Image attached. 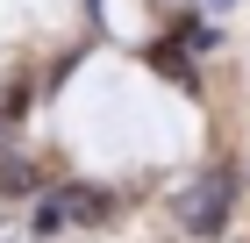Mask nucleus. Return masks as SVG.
<instances>
[{
	"mask_svg": "<svg viewBox=\"0 0 250 243\" xmlns=\"http://www.w3.org/2000/svg\"><path fill=\"white\" fill-rule=\"evenodd\" d=\"M229 207H236V172H229V165H214V172H200V179L179 193V222H186L193 236H222Z\"/></svg>",
	"mask_w": 250,
	"mask_h": 243,
	"instance_id": "obj_1",
	"label": "nucleus"
},
{
	"mask_svg": "<svg viewBox=\"0 0 250 243\" xmlns=\"http://www.w3.org/2000/svg\"><path fill=\"white\" fill-rule=\"evenodd\" d=\"M0 243H29V229H21V215H0Z\"/></svg>",
	"mask_w": 250,
	"mask_h": 243,
	"instance_id": "obj_2",
	"label": "nucleus"
}]
</instances>
